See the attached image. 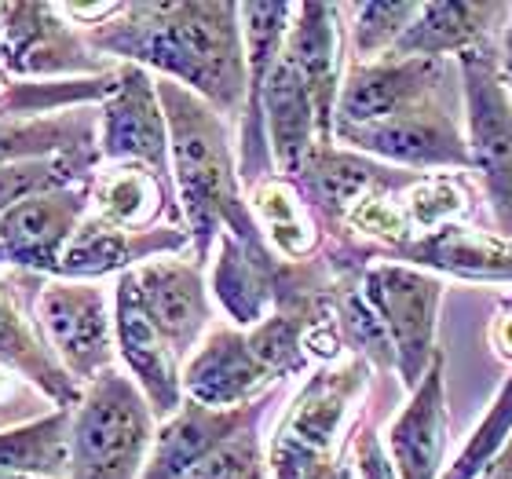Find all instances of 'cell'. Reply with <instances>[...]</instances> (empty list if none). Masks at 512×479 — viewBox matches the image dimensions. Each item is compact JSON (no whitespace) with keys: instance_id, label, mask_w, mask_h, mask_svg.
<instances>
[{"instance_id":"obj_10","label":"cell","mask_w":512,"mask_h":479,"mask_svg":"<svg viewBox=\"0 0 512 479\" xmlns=\"http://www.w3.org/2000/svg\"><path fill=\"white\" fill-rule=\"evenodd\" d=\"M447 81L443 59H403L388 55L381 63H359L344 77L337 99V125H374L392 118L395 110L410 107L417 99L436 96Z\"/></svg>"},{"instance_id":"obj_3","label":"cell","mask_w":512,"mask_h":479,"mask_svg":"<svg viewBox=\"0 0 512 479\" xmlns=\"http://www.w3.org/2000/svg\"><path fill=\"white\" fill-rule=\"evenodd\" d=\"M150 410L139 384L118 370L99 373L70 425V479H136L147 465Z\"/></svg>"},{"instance_id":"obj_24","label":"cell","mask_w":512,"mask_h":479,"mask_svg":"<svg viewBox=\"0 0 512 479\" xmlns=\"http://www.w3.org/2000/svg\"><path fill=\"white\" fill-rule=\"evenodd\" d=\"M399 183H403L399 172L384 169V165L363 158V154L337 150L333 143L315 150L304 176H300V187H304V194L311 198V205L322 209V213L330 216V220H337V224L352 213L355 202H363L366 194L395 191Z\"/></svg>"},{"instance_id":"obj_16","label":"cell","mask_w":512,"mask_h":479,"mask_svg":"<svg viewBox=\"0 0 512 479\" xmlns=\"http://www.w3.org/2000/svg\"><path fill=\"white\" fill-rule=\"evenodd\" d=\"M286 55L297 63L315 99L322 143H333L337 99H341V8L333 4H300L297 22L286 33Z\"/></svg>"},{"instance_id":"obj_31","label":"cell","mask_w":512,"mask_h":479,"mask_svg":"<svg viewBox=\"0 0 512 479\" xmlns=\"http://www.w3.org/2000/svg\"><path fill=\"white\" fill-rule=\"evenodd\" d=\"M333 300H337V322H341V333L352 341L359 359L377 362V366H395V352H392V341H388V330H384V322L374 311V304L363 297L359 282H355V286H344Z\"/></svg>"},{"instance_id":"obj_18","label":"cell","mask_w":512,"mask_h":479,"mask_svg":"<svg viewBox=\"0 0 512 479\" xmlns=\"http://www.w3.org/2000/svg\"><path fill=\"white\" fill-rule=\"evenodd\" d=\"M132 275H136L143 311L154 322V330L165 337V344L176 355L194 348L198 333L209 322V300H205L198 267L183 260H150Z\"/></svg>"},{"instance_id":"obj_22","label":"cell","mask_w":512,"mask_h":479,"mask_svg":"<svg viewBox=\"0 0 512 479\" xmlns=\"http://www.w3.org/2000/svg\"><path fill=\"white\" fill-rule=\"evenodd\" d=\"M286 267L275 264V256L264 245H246L235 235H220V256L213 271V293L238 326H260L267 308H275L278 282Z\"/></svg>"},{"instance_id":"obj_26","label":"cell","mask_w":512,"mask_h":479,"mask_svg":"<svg viewBox=\"0 0 512 479\" xmlns=\"http://www.w3.org/2000/svg\"><path fill=\"white\" fill-rule=\"evenodd\" d=\"M70 410H55L52 417H41L33 425L0 432V472L52 479L59 472H70Z\"/></svg>"},{"instance_id":"obj_30","label":"cell","mask_w":512,"mask_h":479,"mask_svg":"<svg viewBox=\"0 0 512 479\" xmlns=\"http://www.w3.org/2000/svg\"><path fill=\"white\" fill-rule=\"evenodd\" d=\"M509 439H512V373L502 381L491 410H487V417L476 425V432L469 436L465 450L450 461L439 479H480L494 461L502 458V450L509 447Z\"/></svg>"},{"instance_id":"obj_37","label":"cell","mask_w":512,"mask_h":479,"mask_svg":"<svg viewBox=\"0 0 512 479\" xmlns=\"http://www.w3.org/2000/svg\"><path fill=\"white\" fill-rule=\"evenodd\" d=\"M502 81L512 96V19L505 22V37H502Z\"/></svg>"},{"instance_id":"obj_9","label":"cell","mask_w":512,"mask_h":479,"mask_svg":"<svg viewBox=\"0 0 512 479\" xmlns=\"http://www.w3.org/2000/svg\"><path fill=\"white\" fill-rule=\"evenodd\" d=\"M99 154L121 165H143L158 176L169 169V121L158 85L143 66H125L118 74V88L103 103Z\"/></svg>"},{"instance_id":"obj_6","label":"cell","mask_w":512,"mask_h":479,"mask_svg":"<svg viewBox=\"0 0 512 479\" xmlns=\"http://www.w3.org/2000/svg\"><path fill=\"white\" fill-rule=\"evenodd\" d=\"M469 169L480 176L502 238L512 242V96L491 55H461Z\"/></svg>"},{"instance_id":"obj_15","label":"cell","mask_w":512,"mask_h":479,"mask_svg":"<svg viewBox=\"0 0 512 479\" xmlns=\"http://www.w3.org/2000/svg\"><path fill=\"white\" fill-rule=\"evenodd\" d=\"M0 63L11 74H81L99 70L48 4H8L0 15Z\"/></svg>"},{"instance_id":"obj_41","label":"cell","mask_w":512,"mask_h":479,"mask_svg":"<svg viewBox=\"0 0 512 479\" xmlns=\"http://www.w3.org/2000/svg\"><path fill=\"white\" fill-rule=\"evenodd\" d=\"M0 479H41V476H19V472H0Z\"/></svg>"},{"instance_id":"obj_23","label":"cell","mask_w":512,"mask_h":479,"mask_svg":"<svg viewBox=\"0 0 512 479\" xmlns=\"http://www.w3.org/2000/svg\"><path fill=\"white\" fill-rule=\"evenodd\" d=\"M183 242H187L183 231H125L103 216H92L66 242L59 271L70 278H99L121 271L132 260H147L150 253L180 249Z\"/></svg>"},{"instance_id":"obj_4","label":"cell","mask_w":512,"mask_h":479,"mask_svg":"<svg viewBox=\"0 0 512 479\" xmlns=\"http://www.w3.org/2000/svg\"><path fill=\"white\" fill-rule=\"evenodd\" d=\"M366 359L326 366L304 384L271 443V476L275 479H322L333 465V443L341 436L348 406L366 384Z\"/></svg>"},{"instance_id":"obj_38","label":"cell","mask_w":512,"mask_h":479,"mask_svg":"<svg viewBox=\"0 0 512 479\" xmlns=\"http://www.w3.org/2000/svg\"><path fill=\"white\" fill-rule=\"evenodd\" d=\"M480 479H512V439H509V447L502 450V458L494 461Z\"/></svg>"},{"instance_id":"obj_21","label":"cell","mask_w":512,"mask_h":479,"mask_svg":"<svg viewBox=\"0 0 512 479\" xmlns=\"http://www.w3.org/2000/svg\"><path fill=\"white\" fill-rule=\"evenodd\" d=\"M392 253L421 271H447L469 282H509L512 286V242L502 235L476 231V227L447 224L432 235L395 245Z\"/></svg>"},{"instance_id":"obj_34","label":"cell","mask_w":512,"mask_h":479,"mask_svg":"<svg viewBox=\"0 0 512 479\" xmlns=\"http://www.w3.org/2000/svg\"><path fill=\"white\" fill-rule=\"evenodd\" d=\"M187 479H267V465L253 425L220 443Z\"/></svg>"},{"instance_id":"obj_19","label":"cell","mask_w":512,"mask_h":479,"mask_svg":"<svg viewBox=\"0 0 512 479\" xmlns=\"http://www.w3.org/2000/svg\"><path fill=\"white\" fill-rule=\"evenodd\" d=\"M271 381L275 377L260 366V359L249 348V337L238 330H216L202 344V352L187 362V373H183L187 395L209 410L249 406V399L264 392Z\"/></svg>"},{"instance_id":"obj_1","label":"cell","mask_w":512,"mask_h":479,"mask_svg":"<svg viewBox=\"0 0 512 479\" xmlns=\"http://www.w3.org/2000/svg\"><path fill=\"white\" fill-rule=\"evenodd\" d=\"M238 19V4H125L92 44L132 66H154L224 114H246L249 63Z\"/></svg>"},{"instance_id":"obj_7","label":"cell","mask_w":512,"mask_h":479,"mask_svg":"<svg viewBox=\"0 0 512 479\" xmlns=\"http://www.w3.org/2000/svg\"><path fill=\"white\" fill-rule=\"evenodd\" d=\"M333 139H344L359 154H374L403 169H469V139L461 136L439 92L374 125L333 128Z\"/></svg>"},{"instance_id":"obj_36","label":"cell","mask_w":512,"mask_h":479,"mask_svg":"<svg viewBox=\"0 0 512 479\" xmlns=\"http://www.w3.org/2000/svg\"><path fill=\"white\" fill-rule=\"evenodd\" d=\"M355 472L359 479H399L388 450L381 447V439L370 425L359 428V436H355Z\"/></svg>"},{"instance_id":"obj_33","label":"cell","mask_w":512,"mask_h":479,"mask_svg":"<svg viewBox=\"0 0 512 479\" xmlns=\"http://www.w3.org/2000/svg\"><path fill=\"white\" fill-rule=\"evenodd\" d=\"M469 209L465 202V191H461L458 180L450 176H436V180L417 183L410 191V202H406V216H410V227H417L421 235H432L439 227L458 224V216Z\"/></svg>"},{"instance_id":"obj_12","label":"cell","mask_w":512,"mask_h":479,"mask_svg":"<svg viewBox=\"0 0 512 479\" xmlns=\"http://www.w3.org/2000/svg\"><path fill=\"white\" fill-rule=\"evenodd\" d=\"M260 118H267V132H271V158H275L278 172L286 180H300L308 169L311 154L322 143L319 132V114H315V99L308 92V81L300 77L297 63L286 55H278V63L271 66V74L260 92Z\"/></svg>"},{"instance_id":"obj_20","label":"cell","mask_w":512,"mask_h":479,"mask_svg":"<svg viewBox=\"0 0 512 479\" xmlns=\"http://www.w3.org/2000/svg\"><path fill=\"white\" fill-rule=\"evenodd\" d=\"M512 19L509 4H472V0H432L421 4L414 22L406 26L392 55L403 59H447L450 52L469 55L487 44L494 26Z\"/></svg>"},{"instance_id":"obj_27","label":"cell","mask_w":512,"mask_h":479,"mask_svg":"<svg viewBox=\"0 0 512 479\" xmlns=\"http://www.w3.org/2000/svg\"><path fill=\"white\" fill-rule=\"evenodd\" d=\"M161 205H165V183L158 180V172L143 165H118L96 180V216L125 231L147 227L161 213Z\"/></svg>"},{"instance_id":"obj_17","label":"cell","mask_w":512,"mask_h":479,"mask_svg":"<svg viewBox=\"0 0 512 479\" xmlns=\"http://www.w3.org/2000/svg\"><path fill=\"white\" fill-rule=\"evenodd\" d=\"M256 414H260L256 406L209 410V406L187 399L180 414H172L169 425L158 432V443L150 450L139 479H187L220 443L253 425Z\"/></svg>"},{"instance_id":"obj_29","label":"cell","mask_w":512,"mask_h":479,"mask_svg":"<svg viewBox=\"0 0 512 479\" xmlns=\"http://www.w3.org/2000/svg\"><path fill=\"white\" fill-rule=\"evenodd\" d=\"M256 216H260V224L271 235L278 253L293 256V260L308 256L319 242L297 187L286 180H264L256 187Z\"/></svg>"},{"instance_id":"obj_14","label":"cell","mask_w":512,"mask_h":479,"mask_svg":"<svg viewBox=\"0 0 512 479\" xmlns=\"http://www.w3.org/2000/svg\"><path fill=\"white\" fill-rule=\"evenodd\" d=\"M85 191L63 187V191H48L37 198H26L15 209L0 216V256L15 260V264L48 267L59 271L66 242L74 238L85 213Z\"/></svg>"},{"instance_id":"obj_42","label":"cell","mask_w":512,"mask_h":479,"mask_svg":"<svg viewBox=\"0 0 512 479\" xmlns=\"http://www.w3.org/2000/svg\"><path fill=\"white\" fill-rule=\"evenodd\" d=\"M4 96H8V85H4V77H0V103H4Z\"/></svg>"},{"instance_id":"obj_40","label":"cell","mask_w":512,"mask_h":479,"mask_svg":"<svg viewBox=\"0 0 512 479\" xmlns=\"http://www.w3.org/2000/svg\"><path fill=\"white\" fill-rule=\"evenodd\" d=\"M322 479H359V472H355V461H333Z\"/></svg>"},{"instance_id":"obj_2","label":"cell","mask_w":512,"mask_h":479,"mask_svg":"<svg viewBox=\"0 0 512 479\" xmlns=\"http://www.w3.org/2000/svg\"><path fill=\"white\" fill-rule=\"evenodd\" d=\"M158 96L165 107V121H169L172 165H176L180 202L191 224L198 260L209 256L213 238H220L224 231L242 238L246 245H264L253 213L238 194L224 125L216 121L213 107L191 96L176 81H161Z\"/></svg>"},{"instance_id":"obj_5","label":"cell","mask_w":512,"mask_h":479,"mask_svg":"<svg viewBox=\"0 0 512 479\" xmlns=\"http://www.w3.org/2000/svg\"><path fill=\"white\" fill-rule=\"evenodd\" d=\"M363 297L381 315L395 352V370L414 392L436 359V315L443 282L414 264H370L359 275Z\"/></svg>"},{"instance_id":"obj_32","label":"cell","mask_w":512,"mask_h":479,"mask_svg":"<svg viewBox=\"0 0 512 479\" xmlns=\"http://www.w3.org/2000/svg\"><path fill=\"white\" fill-rule=\"evenodd\" d=\"M417 8L414 0H374V4H355L348 8L355 15L352 22V48L355 55H377L388 52L399 44V37L406 33V26L414 22Z\"/></svg>"},{"instance_id":"obj_39","label":"cell","mask_w":512,"mask_h":479,"mask_svg":"<svg viewBox=\"0 0 512 479\" xmlns=\"http://www.w3.org/2000/svg\"><path fill=\"white\" fill-rule=\"evenodd\" d=\"M494 344H498L505 355H512V315L498 319V326H494Z\"/></svg>"},{"instance_id":"obj_35","label":"cell","mask_w":512,"mask_h":479,"mask_svg":"<svg viewBox=\"0 0 512 479\" xmlns=\"http://www.w3.org/2000/svg\"><path fill=\"white\" fill-rule=\"evenodd\" d=\"M344 224H352L355 231H363V235L384 238L392 249L410 242V216H406V209L388 202V191H374V194H366L363 202H355L352 213L344 216Z\"/></svg>"},{"instance_id":"obj_8","label":"cell","mask_w":512,"mask_h":479,"mask_svg":"<svg viewBox=\"0 0 512 479\" xmlns=\"http://www.w3.org/2000/svg\"><path fill=\"white\" fill-rule=\"evenodd\" d=\"M37 315L52 348L74 381H96L114 359V322L103 289L92 282H52L37 300Z\"/></svg>"},{"instance_id":"obj_13","label":"cell","mask_w":512,"mask_h":479,"mask_svg":"<svg viewBox=\"0 0 512 479\" xmlns=\"http://www.w3.org/2000/svg\"><path fill=\"white\" fill-rule=\"evenodd\" d=\"M447 377L443 352L432 359L425 381L417 384L403 414L388 428V458L399 479H439L443 476V450H447Z\"/></svg>"},{"instance_id":"obj_11","label":"cell","mask_w":512,"mask_h":479,"mask_svg":"<svg viewBox=\"0 0 512 479\" xmlns=\"http://www.w3.org/2000/svg\"><path fill=\"white\" fill-rule=\"evenodd\" d=\"M114 337H118L121 359L128 362V370L136 377L139 392L147 395L154 417L180 414L183 381H180V370H176V352H172L169 344H165V337L154 330V322L147 319L132 271L121 275V282H118Z\"/></svg>"},{"instance_id":"obj_25","label":"cell","mask_w":512,"mask_h":479,"mask_svg":"<svg viewBox=\"0 0 512 479\" xmlns=\"http://www.w3.org/2000/svg\"><path fill=\"white\" fill-rule=\"evenodd\" d=\"M0 362H8L22 377H30L33 384H41L44 395H52L59 410L81 403L77 381L66 373V366L48 352V344L33 333V326L19 315L15 300L0 289Z\"/></svg>"},{"instance_id":"obj_28","label":"cell","mask_w":512,"mask_h":479,"mask_svg":"<svg viewBox=\"0 0 512 479\" xmlns=\"http://www.w3.org/2000/svg\"><path fill=\"white\" fill-rule=\"evenodd\" d=\"M99 158V147H74L63 154H48V158H26V161H4L0 165V216L15 209L26 198L48 191H63L81 176L85 169H92V161Z\"/></svg>"}]
</instances>
